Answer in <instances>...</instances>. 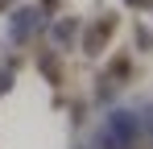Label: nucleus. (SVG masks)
I'll return each mask as SVG.
<instances>
[{
	"label": "nucleus",
	"instance_id": "f257e3e1",
	"mask_svg": "<svg viewBox=\"0 0 153 149\" xmlns=\"http://www.w3.org/2000/svg\"><path fill=\"white\" fill-rule=\"evenodd\" d=\"M116 25H120V17H116V13H103L100 21H95L87 33H83V50H87V54H103L108 37L116 33Z\"/></svg>",
	"mask_w": 153,
	"mask_h": 149
},
{
	"label": "nucleus",
	"instance_id": "f03ea898",
	"mask_svg": "<svg viewBox=\"0 0 153 149\" xmlns=\"http://www.w3.org/2000/svg\"><path fill=\"white\" fill-rule=\"evenodd\" d=\"M37 21H42V13H37V8H21V13H17V21H13V37H17V42H25L29 33L37 29Z\"/></svg>",
	"mask_w": 153,
	"mask_h": 149
},
{
	"label": "nucleus",
	"instance_id": "7ed1b4c3",
	"mask_svg": "<svg viewBox=\"0 0 153 149\" xmlns=\"http://www.w3.org/2000/svg\"><path fill=\"white\" fill-rule=\"evenodd\" d=\"M79 33H83V29H79V21H62V25H54V42H58V46H71Z\"/></svg>",
	"mask_w": 153,
	"mask_h": 149
},
{
	"label": "nucleus",
	"instance_id": "20e7f679",
	"mask_svg": "<svg viewBox=\"0 0 153 149\" xmlns=\"http://www.w3.org/2000/svg\"><path fill=\"white\" fill-rule=\"evenodd\" d=\"M37 71L50 74L54 83H62V71H58V58H54V54H42V58H37Z\"/></svg>",
	"mask_w": 153,
	"mask_h": 149
},
{
	"label": "nucleus",
	"instance_id": "39448f33",
	"mask_svg": "<svg viewBox=\"0 0 153 149\" xmlns=\"http://www.w3.org/2000/svg\"><path fill=\"white\" fill-rule=\"evenodd\" d=\"M13 83H17V74H13V71H8V66H4V71H0V95H4V91H8Z\"/></svg>",
	"mask_w": 153,
	"mask_h": 149
},
{
	"label": "nucleus",
	"instance_id": "423d86ee",
	"mask_svg": "<svg viewBox=\"0 0 153 149\" xmlns=\"http://www.w3.org/2000/svg\"><path fill=\"white\" fill-rule=\"evenodd\" d=\"M137 46H141V50H149V46H153V33H145V29H137Z\"/></svg>",
	"mask_w": 153,
	"mask_h": 149
},
{
	"label": "nucleus",
	"instance_id": "0eeeda50",
	"mask_svg": "<svg viewBox=\"0 0 153 149\" xmlns=\"http://www.w3.org/2000/svg\"><path fill=\"white\" fill-rule=\"evenodd\" d=\"M128 4H132V8H145V4H149V0H128Z\"/></svg>",
	"mask_w": 153,
	"mask_h": 149
}]
</instances>
